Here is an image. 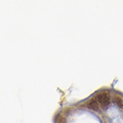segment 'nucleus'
<instances>
[{"label":"nucleus","mask_w":123,"mask_h":123,"mask_svg":"<svg viewBox=\"0 0 123 123\" xmlns=\"http://www.w3.org/2000/svg\"><path fill=\"white\" fill-rule=\"evenodd\" d=\"M93 98L96 101V103L100 105L101 108L107 107L108 105H110V101H111L110 95H109V93L106 92V91H103V92H100V93H98V94H96Z\"/></svg>","instance_id":"nucleus-1"},{"label":"nucleus","mask_w":123,"mask_h":123,"mask_svg":"<svg viewBox=\"0 0 123 123\" xmlns=\"http://www.w3.org/2000/svg\"><path fill=\"white\" fill-rule=\"evenodd\" d=\"M86 106H87L88 108H90V109H92L93 111H100V109H101L100 105L96 103V101H95L94 98H91L89 101L87 102Z\"/></svg>","instance_id":"nucleus-2"},{"label":"nucleus","mask_w":123,"mask_h":123,"mask_svg":"<svg viewBox=\"0 0 123 123\" xmlns=\"http://www.w3.org/2000/svg\"><path fill=\"white\" fill-rule=\"evenodd\" d=\"M115 101H116V104H117L118 106L123 110V99L119 95H116L115 96Z\"/></svg>","instance_id":"nucleus-3"},{"label":"nucleus","mask_w":123,"mask_h":123,"mask_svg":"<svg viewBox=\"0 0 123 123\" xmlns=\"http://www.w3.org/2000/svg\"><path fill=\"white\" fill-rule=\"evenodd\" d=\"M55 123H66L65 117L62 114H59L58 116L55 118Z\"/></svg>","instance_id":"nucleus-4"}]
</instances>
